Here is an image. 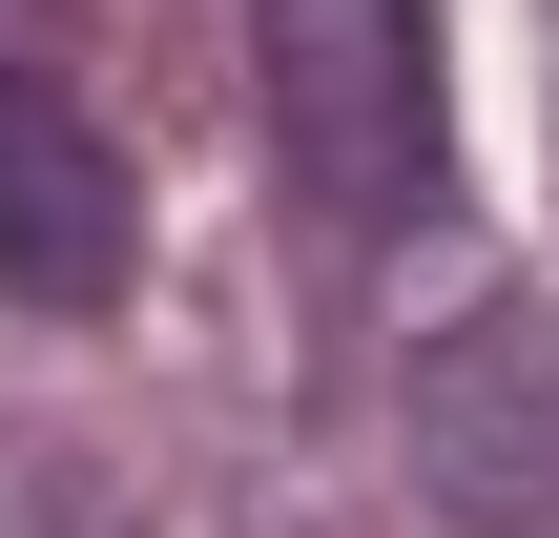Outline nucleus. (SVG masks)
Returning a JSON list of instances; mask_svg holds the SVG:
<instances>
[{"mask_svg":"<svg viewBox=\"0 0 559 538\" xmlns=\"http://www.w3.org/2000/svg\"><path fill=\"white\" fill-rule=\"evenodd\" d=\"M249 62H270V145H290V187H311L332 249L436 228V187H456L436 0H249Z\"/></svg>","mask_w":559,"mask_h":538,"instance_id":"f257e3e1","label":"nucleus"},{"mask_svg":"<svg viewBox=\"0 0 559 538\" xmlns=\"http://www.w3.org/2000/svg\"><path fill=\"white\" fill-rule=\"evenodd\" d=\"M394 435H415V498L456 538H559V311L477 290V311L394 373Z\"/></svg>","mask_w":559,"mask_h":538,"instance_id":"f03ea898","label":"nucleus"},{"mask_svg":"<svg viewBox=\"0 0 559 538\" xmlns=\"http://www.w3.org/2000/svg\"><path fill=\"white\" fill-rule=\"evenodd\" d=\"M124 270H145V187H124V145H104V104L21 41V0H0V290L21 311H124Z\"/></svg>","mask_w":559,"mask_h":538,"instance_id":"7ed1b4c3","label":"nucleus"}]
</instances>
